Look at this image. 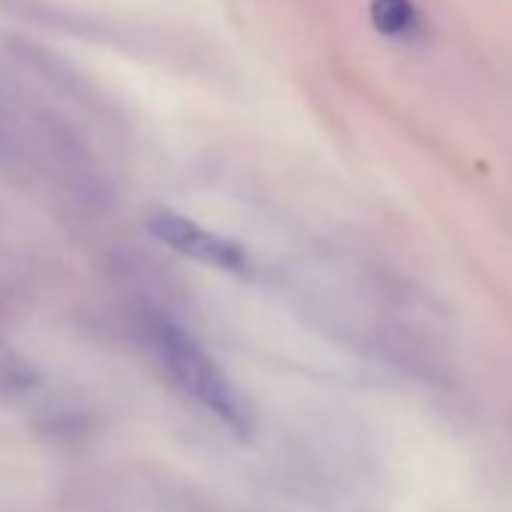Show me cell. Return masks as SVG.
<instances>
[{"label": "cell", "instance_id": "1", "mask_svg": "<svg viewBox=\"0 0 512 512\" xmlns=\"http://www.w3.org/2000/svg\"><path fill=\"white\" fill-rule=\"evenodd\" d=\"M154 347L163 359V368L181 386V392H187L196 404L211 410L226 425H232L238 431L247 428V407H244L241 395L232 389V383L223 377V371L208 359V353L190 335H184L178 326L157 323Z\"/></svg>", "mask_w": 512, "mask_h": 512}, {"label": "cell", "instance_id": "2", "mask_svg": "<svg viewBox=\"0 0 512 512\" xmlns=\"http://www.w3.org/2000/svg\"><path fill=\"white\" fill-rule=\"evenodd\" d=\"M151 232L172 250L190 256L196 263H205V266H214V269H223V272H244L247 269V253L223 238V235H214L202 226H196L193 220L175 214V211H160L151 217Z\"/></svg>", "mask_w": 512, "mask_h": 512}, {"label": "cell", "instance_id": "3", "mask_svg": "<svg viewBox=\"0 0 512 512\" xmlns=\"http://www.w3.org/2000/svg\"><path fill=\"white\" fill-rule=\"evenodd\" d=\"M37 374L31 371V365L0 338V398H25L37 389Z\"/></svg>", "mask_w": 512, "mask_h": 512}, {"label": "cell", "instance_id": "4", "mask_svg": "<svg viewBox=\"0 0 512 512\" xmlns=\"http://www.w3.org/2000/svg\"><path fill=\"white\" fill-rule=\"evenodd\" d=\"M371 16L383 34H404L416 22V10L410 0H374Z\"/></svg>", "mask_w": 512, "mask_h": 512}]
</instances>
